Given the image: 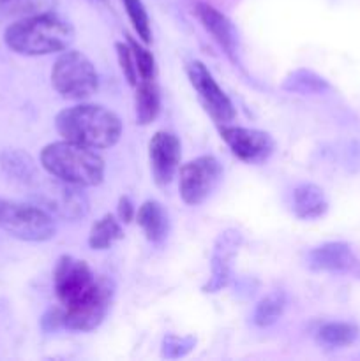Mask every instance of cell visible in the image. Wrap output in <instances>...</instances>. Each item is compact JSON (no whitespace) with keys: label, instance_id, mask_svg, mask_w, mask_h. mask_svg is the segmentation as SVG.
Listing matches in <instances>:
<instances>
[{"label":"cell","instance_id":"5bb4252c","mask_svg":"<svg viewBox=\"0 0 360 361\" xmlns=\"http://www.w3.org/2000/svg\"><path fill=\"white\" fill-rule=\"evenodd\" d=\"M194 13H196L198 20L205 27V30L210 32L212 37L224 49L226 55L235 59L236 49H239V34H236V28L232 23V20L226 14H222L221 11L203 2L196 4Z\"/></svg>","mask_w":360,"mask_h":361},{"label":"cell","instance_id":"cb8c5ba5","mask_svg":"<svg viewBox=\"0 0 360 361\" xmlns=\"http://www.w3.org/2000/svg\"><path fill=\"white\" fill-rule=\"evenodd\" d=\"M127 44L131 46V51H133L134 63H136L138 76L140 81L145 80H155V73H157V67H155V59L147 48H143L141 44H138L134 39H127Z\"/></svg>","mask_w":360,"mask_h":361},{"label":"cell","instance_id":"30bf717a","mask_svg":"<svg viewBox=\"0 0 360 361\" xmlns=\"http://www.w3.org/2000/svg\"><path fill=\"white\" fill-rule=\"evenodd\" d=\"M221 137L235 157L249 164L267 161L275 148L270 134L258 129H247V127H233L222 123Z\"/></svg>","mask_w":360,"mask_h":361},{"label":"cell","instance_id":"83f0119b","mask_svg":"<svg viewBox=\"0 0 360 361\" xmlns=\"http://www.w3.org/2000/svg\"><path fill=\"white\" fill-rule=\"evenodd\" d=\"M119 219L120 222H131L134 219V204L127 196L120 197L119 201Z\"/></svg>","mask_w":360,"mask_h":361},{"label":"cell","instance_id":"484cf974","mask_svg":"<svg viewBox=\"0 0 360 361\" xmlns=\"http://www.w3.org/2000/svg\"><path fill=\"white\" fill-rule=\"evenodd\" d=\"M116 49V56H119V63H120V69H122L124 76L126 80L129 81V85L136 87L140 83L138 80V69H136V63H134V56L133 51H131V46L127 42H116L115 44Z\"/></svg>","mask_w":360,"mask_h":361},{"label":"cell","instance_id":"e0dca14e","mask_svg":"<svg viewBox=\"0 0 360 361\" xmlns=\"http://www.w3.org/2000/svg\"><path fill=\"white\" fill-rule=\"evenodd\" d=\"M136 120L141 126H148L157 118L161 111V94L154 80H145L136 85Z\"/></svg>","mask_w":360,"mask_h":361},{"label":"cell","instance_id":"603a6c76","mask_svg":"<svg viewBox=\"0 0 360 361\" xmlns=\"http://www.w3.org/2000/svg\"><path fill=\"white\" fill-rule=\"evenodd\" d=\"M124 7H126V13L129 16L131 23H133L134 32L138 34V37L143 42L152 41V28H150V18H148L147 9H145L143 2L141 0H122Z\"/></svg>","mask_w":360,"mask_h":361},{"label":"cell","instance_id":"3957f363","mask_svg":"<svg viewBox=\"0 0 360 361\" xmlns=\"http://www.w3.org/2000/svg\"><path fill=\"white\" fill-rule=\"evenodd\" d=\"M73 37L71 25L52 13L21 18L11 23L4 34V41L13 51L28 56L66 51Z\"/></svg>","mask_w":360,"mask_h":361},{"label":"cell","instance_id":"4fadbf2b","mask_svg":"<svg viewBox=\"0 0 360 361\" xmlns=\"http://www.w3.org/2000/svg\"><path fill=\"white\" fill-rule=\"evenodd\" d=\"M240 242L242 238L236 231L221 233L215 242L214 254H212V277L208 279L205 291L215 293L228 286L229 279H232V261Z\"/></svg>","mask_w":360,"mask_h":361},{"label":"cell","instance_id":"7a4b0ae2","mask_svg":"<svg viewBox=\"0 0 360 361\" xmlns=\"http://www.w3.org/2000/svg\"><path fill=\"white\" fill-rule=\"evenodd\" d=\"M56 130L64 140L104 150L119 143L122 122L108 108L99 104H76L62 109L55 118Z\"/></svg>","mask_w":360,"mask_h":361},{"label":"cell","instance_id":"277c9868","mask_svg":"<svg viewBox=\"0 0 360 361\" xmlns=\"http://www.w3.org/2000/svg\"><path fill=\"white\" fill-rule=\"evenodd\" d=\"M41 164L53 178L78 187H95L104 178V159L97 150L69 140L46 145Z\"/></svg>","mask_w":360,"mask_h":361},{"label":"cell","instance_id":"7c38bea8","mask_svg":"<svg viewBox=\"0 0 360 361\" xmlns=\"http://www.w3.org/2000/svg\"><path fill=\"white\" fill-rule=\"evenodd\" d=\"M306 261L311 270L330 274H348L359 267V259L353 254L352 247L344 242L323 243L311 250Z\"/></svg>","mask_w":360,"mask_h":361},{"label":"cell","instance_id":"ac0fdd59","mask_svg":"<svg viewBox=\"0 0 360 361\" xmlns=\"http://www.w3.org/2000/svg\"><path fill=\"white\" fill-rule=\"evenodd\" d=\"M122 236L124 229L122 224H120V219H116L112 214H106L104 217L95 221L94 226H92L90 235H88V245L94 250H106L113 243L119 242Z\"/></svg>","mask_w":360,"mask_h":361},{"label":"cell","instance_id":"f1b7e54d","mask_svg":"<svg viewBox=\"0 0 360 361\" xmlns=\"http://www.w3.org/2000/svg\"><path fill=\"white\" fill-rule=\"evenodd\" d=\"M0 2H11V0H0Z\"/></svg>","mask_w":360,"mask_h":361},{"label":"cell","instance_id":"8fae6325","mask_svg":"<svg viewBox=\"0 0 360 361\" xmlns=\"http://www.w3.org/2000/svg\"><path fill=\"white\" fill-rule=\"evenodd\" d=\"M148 159L155 182L166 185L173 180L180 164V141L175 134L159 130L148 143Z\"/></svg>","mask_w":360,"mask_h":361},{"label":"cell","instance_id":"5b68a950","mask_svg":"<svg viewBox=\"0 0 360 361\" xmlns=\"http://www.w3.org/2000/svg\"><path fill=\"white\" fill-rule=\"evenodd\" d=\"M52 85L64 99L83 101L97 92L99 76L94 63L83 53L67 49L53 66Z\"/></svg>","mask_w":360,"mask_h":361},{"label":"cell","instance_id":"d4e9b609","mask_svg":"<svg viewBox=\"0 0 360 361\" xmlns=\"http://www.w3.org/2000/svg\"><path fill=\"white\" fill-rule=\"evenodd\" d=\"M196 341L193 337H176V335H168L162 341V356L164 358H182L187 353L193 351Z\"/></svg>","mask_w":360,"mask_h":361},{"label":"cell","instance_id":"8992f818","mask_svg":"<svg viewBox=\"0 0 360 361\" xmlns=\"http://www.w3.org/2000/svg\"><path fill=\"white\" fill-rule=\"evenodd\" d=\"M0 228L25 242H46L55 236V221L37 204L0 200Z\"/></svg>","mask_w":360,"mask_h":361},{"label":"cell","instance_id":"4316f807","mask_svg":"<svg viewBox=\"0 0 360 361\" xmlns=\"http://www.w3.org/2000/svg\"><path fill=\"white\" fill-rule=\"evenodd\" d=\"M42 330L44 331H55L59 328H64V316L62 309H52L44 314L41 321Z\"/></svg>","mask_w":360,"mask_h":361},{"label":"cell","instance_id":"2e32d148","mask_svg":"<svg viewBox=\"0 0 360 361\" xmlns=\"http://www.w3.org/2000/svg\"><path fill=\"white\" fill-rule=\"evenodd\" d=\"M136 221L148 242L159 243L168 235V215L157 201H145L138 210Z\"/></svg>","mask_w":360,"mask_h":361},{"label":"cell","instance_id":"44dd1931","mask_svg":"<svg viewBox=\"0 0 360 361\" xmlns=\"http://www.w3.org/2000/svg\"><path fill=\"white\" fill-rule=\"evenodd\" d=\"M359 337V328L349 323H327L318 330L316 338L328 348H344L353 344Z\"/></svg>","mask_w":360,"mask_h":361},{"label":"cell","instance_id":"9c48e42d","mask_svg":"<svg viewBox=\"0 0 360 361\" xmlns=\"http://www.w3.org/2000/svg\"><path fill=\"white\" fill-rule=\"evenodd\" d=\"M187 76H189L191 85L196 90L200 101L203 102L205 109L210 113V116L215 122L228 123L235 118L236 111L232 99L224 94V90L219 87L217 81L210 74V71L203 63L198 62V60L191 62L187 66Z\"/></svg>","mask_w":360,"mask_h":361},{"label":"cell","instance_id":"ffe728a7","mask_svg":"<svg viewBox=\"0 0 360 361\" xmlns=\"http://www.w3.org/2000/svg\"><path fill=\"white\" fill-rule=\"evenodd\" d=\"M2 169L13 178L20 180V182H34L37 178V171H35V164L30 159V155L25 154L21 150H7L4 152L2 157Z\"/></svg>","mask_w":360,"mask_h":361},{"label":"cell","instance_id":"9a60e30c","mask_svg":"<svg viewBox=\"0 0 360 361\" xmlns=\"http://www.w3.org/2000/svg\"><path fill=\"white\" fill-rule=\"evenodd\" d=\"M328 210V201L323 189L314 183H302L293 190V212L299 219L314 221L323 217Z\"/></svg>","mask_w":360,"mask_h":361},{"label":"cell","instance_id":"ba28073f","mask_svg":"<svg viewBox=\"0 0 360 361\" xmlns=\"http://www.w3.org/2000/svg\"><path fill=\"white\" fill-rule=\"evenodd\" d=\"M222 178V168L212 155H203L187 162L180 168L179 190L186 204H201L219 185Z\"/></svg>","mask_w":360,"mask_h":361},{"label":"cell","instance_id":"6da1fadb","mask_svg":"<svg viewBox=\"0 0 360 361\" xmlns=\"http://www.w3.org/2000/svg\"><path fill=\"white\" fill-rule=\"evenodd\" d=\"M56 298L64 305V328L92 331L104 321L113 298V286L106 277H95L85 261L62 256L53 271Z\"/></svg>","mask_w":360,"mask_h":361},{"label":"cell","instance_id":"7402d4cb","mask_svg":"<svg viewBox=\"0 0 360 361\" xmlns=\"http://www.w3.org/2000/svg\"><path fill=\"white\" fill-rule=\"evenodd\" d=\"M282 88L288 92H296V94H321L328 90L330 85L321 76L314 74L313 71L299 69L282 83Z\"/></svg>","mask_w":360,"mask_h":361},{"label":"cell","instance_id":"d6986e66","mask_svg":"<svg viewBox=\"0 0 360 361\" xmlns=\"http://www.w3.org/2000/svg\"><path fill=\"white\" fill-rule=\"evenodd\" d=\"M286 309V296L282 291H274L256 303L253 312V323L260 328H268L277 323Z\"/></svg>","mask_w":360,"mask_h":361},{"label":"cell","instance_id":"52a82bcc","mask_svg":"<svg viewBox=\"0 0 360 361\" xmlns=\"http://www.w3.org/2000/svg\"><path fill=\"white\" fill-rule=\"evenodd\" d=\"M83 187L53 178L42 183L35 192V204L60 221H80L88 214V200Z\"/></svg>","mask_w":360,"mask_h":361}]
</instances>
